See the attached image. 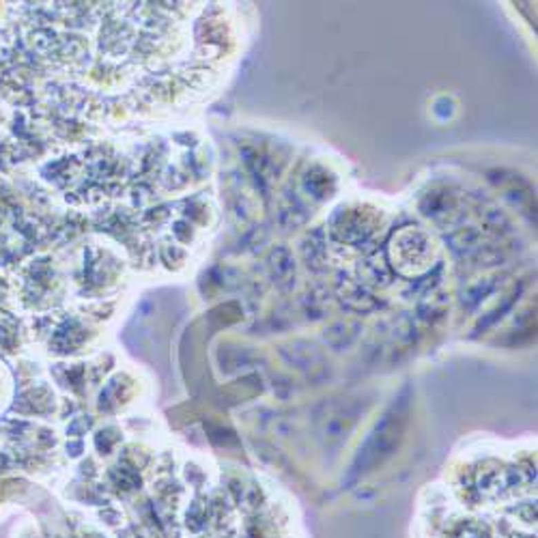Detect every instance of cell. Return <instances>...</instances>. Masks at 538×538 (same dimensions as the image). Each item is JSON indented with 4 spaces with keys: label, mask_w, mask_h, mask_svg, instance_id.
I'll use <instances>...</instances> for the list:
<instances>
[{
    "label": "cell",
    "mask_w": 538,
    "mask_h": 538,
    "mask_svg": "<svg viewBox=\"0 0 538 538\" xmlns=\"http://www.w3.org/2000/svg\"><path fill=\"white\" fill-rule=\"evenodd\" d=\"M405 420H407V403L405 401L394 403L392 409L383 416V420L375 426L370 437L364 441L360 452H357V457L351 465L349 478H347L349 482L372 472L377 465H381L386 459H390L394 446H397L399 439L403 437Z\"/></svg>",
    "instance_id": "cell-1"
}]
</instances>
